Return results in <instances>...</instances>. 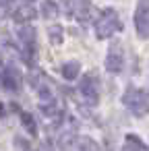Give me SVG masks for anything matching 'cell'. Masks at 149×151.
<instances>
[{"mask_svg":"<svg viewBox=\"0 0 149 151\" xmlns=\"http://www.w3.org/2000/svg\"><path fill=\"white\" fill-rule=\"evenodd\" d=\"M19 40L23 42V46L33 54L35 52V44H37V35H35V29L33 27H27V25H23L21 29H19Z\"/></svg>","mask_w":149,"mask_h":151,"instance_id":"7","label":"cell"},{"mask_svg":"<svg viewBox=\"0 0 149 151\" xmlns=\"http://www.w3.org/2000/svg\"><path fill=\"white\" fill-rule=\"evenodd\" d=\"M48 35H50V42L52 44H62V27H58V25H54V27H50L48 29Z\"/></svg>","mask_w":149,"mask_h":151,"instance_id":"15","label":"cell"},{"mask_svg":"<svg viewBox=\"0 0 149 151\" xmlns=\"http://www.w3.org/2000/svg\"><path fill=\"white\" fill-rule=\"evenodd\" d=\"M135 25L141 40L149 37V0H139V6L135 13Z\"/></svg>","mask_w":149,"mask_h":151,"instance_id":"4","label":"cell"},{"mask_svg":"<svg viewBox=\"0 0 149 151\" xmlns=\"http://www.w3.org/2000/svg\"><path fill=\"white\" fill-rule=\"evenodd\" d=\"M120 27H122V25H120V19H118L116 11H112V9H106V11L95 19V35H97L99 40L112 37V33H116Z\"/></svg>","mask_w":149,"mask_h":151,"instance_id":"1","label":"cell"},{"mask_svg":"<svg viewBox=\"0 0 149 151\" xmlns=\"http://www.w3.org/2000/svg\"><path fill=\"white\" fill-rule=\"evenodd\" d=\"M27 2H33V0H27Z\"/></svg>","mask_w":149,"mask_h":151,"instance_id":"18","label":"cell"},{"mask_svg":"<svg viewBox=\"0 0 149 151\" xmlns=\"http://www.w3.org/2000/svg\"><path fill=\"white\" fill-rule=\"evenodd\" d=\"M124 66V54H122V46L120 44H114L110 50H108V58H106V68L110 73H120Z\"/></svg>","mask_w":149,"mask_h":151,"instance_id":"5","label":"cell"},{"mask_svg":"<svg viewBox=\"0 0 149 151\" xmlns=\"http://www.w3.org/2000/svg\"><path fill=\"white\" fill-rule=\"evenodd\" d=\"M42 13H44V17H56L58 15V4L54 0H46L42 4Z\"/></svg>","mask_w":149,"mask_h":151,"instance_id":"13","label":"cell"},{"mask_svg":"<svg viewBox=\"0 0 149 151\" xmlns=\"http://www.w3.org/2000/svg\"><path fill=\"white\" fill-rule=\"evenodd\" d=\"M122 104H124L135 116H139V118L149 114V99H147V95H145L141 89H137V87H128V89L124 91Z\"/></svg>","mask_w":149,"mask_h":151,"instance_id":"2","label":"cell"},{"mask_svg":"<svg viewBox=\"0 0 149 151\" xmlns=\"http://www.w3.org/2000/svg\"><path fill=\"white\" fill-rule=\"evenodd\" d=\"M79 91L89 104H97L99 101V79H97V75H93V73L85 75L79 83Z\"/></svg>","mask_w":149,"mask_h":151,"instance_id":"3","label":"cell"},{"mask_svg":"<svg viewBox=\"0 0 149 151\" xmlns=\"http://www.w3.org/2000/svg\"><path fill=\"white\" fill-rule=\"evenodd\" d=\"M0 116H4V106L0 104Z\"/></svg>","mask_w":149,"mask_h":151,"instance_id":"16","label":"cell"},{"mask_svg":"<svg viewBox=\"0 0 149 151\" xmlns=\"http://www.w3.org/2000/svg\"><path fill=\"white\" fill-rule=\"evenodd\" d=\"M77 147H79L81 151H99V149H97V143H95L93 139H89V137H79V139H77Z\"/></svg>","mask_w":149,"mask_h":151,"instance_id":"11","label":"cell"},{"mask_svg":"<svg viewBox=\"0 0 149 151\" xmlns=\"http://www.w3.org/2000/svg\"><path fill=\"white\" fill-rule=\"evenodd\" d=\"M79 70H81V64H79L77 60H71V62L62 64V77H64L66 81H75V79L79 77Z\"/></svg>","mask_w":149,"mask_h":151,"instance_id":"10","label":"cell"},{"mask_svg":"<svg viewBox=\"0 0 149 151\" xmlns=\"http://www.w3.org/2000/svg\"><path fill=\"white\" fill-rule=\"evenodd\" d=\"M33 17H35V9H33V6H29V4H25V6H19V9L13 13V19H15L17 23L31 21Z\"/></svg>","mask_w":149,"mask_h":151,"instance_id":"9","label":"cell"},{"mask_svg":"<svg viewBox=\"0 0 149 151\" xmlns=\"http://www.w3.org/2000/svg\"><path fill=\"white\" fill-rule=\"evenodd\" d=\"M91 13H93V6L89 0H77V9H75V17L79 21H89L91 19Z\"/></svg>","mask_w":149,"mask_h":151,"instance_id":"8","label":"cell"},{"mask_svg":"<svg viewBox=\"0 0 149 151\" xmlns=\"http://www.w3.org/2000/svg\"><path fill=\"white\" fill-rule=\"evenodd\" d=\"M2 4H4V0H0V9H2Z\"/></svg>","mask_w":149,"mask_h":151,"instance_id":"17","label":"cell"},{"mask_svg":"<svg viewBox=\"0 0 149 151\" xmlns=\"http://www.w3.org/2000/svg\"><path fill=\"white\" fill-rule=\"evenodd\" d=\"M21 120H23L25 128H29V132L35 137V134H37V126H35V120H33V116H31V114H27V112H21Z\"/></svg>","mask_w":149,"mask_h":151,"instance_id":"14","label":"cell"},{"mask_svg":"<svg viewBox=\"0 0 149 151\" xmlns=\"http://www.w3.org/2000/svg\"><path fill=\"white\" fill-rule=\"evenodd\" d=\"M2 81H4V87L9 89V91H19L21 89V73L15 68V66H9L6 70H4V77H2Z\"/></svg>","mask_w":149,"mask_h":151,"instance_id":"6","label":"cell"},{"mask_svg":"<svg viewBox=\"0 0 149 151\" xmlns=\"http://www.w3.org/2000/svg\"><path fill=\"white\" fill-rule=\"evenodd\" d=\"M122 151H143V143L135 134H128L126 137V145L122 147Z\"/></svg>","mask_w":149,"mask_h":151,"instance_id":"12","label":"cell"}]
</instances>
